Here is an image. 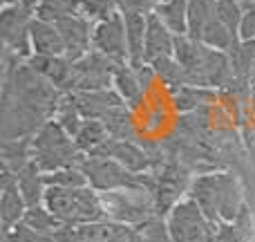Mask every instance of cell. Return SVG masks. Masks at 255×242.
<instances>
[{"instance_id": "d4e9b609", "label": "cell", "mask_w": 255, "mask_h": 242, "mask_svg": "<svg viewBox=\"0 0 255 242\" xmlns=\"http://www.w3.org/2000/svg\"><path fill=\"white\" fill-rule=\"evenodd\" d=\"M217 0H190L188 4V36L190 38H202V31L208 22L215 18Z\"/></svg>"}, {"instance_id": "5b68a950", "label": "cell", "mask_w": 255, "mask_h": 242, "mask_svg": "<svg viewBox=\"0 0 255 242\" xmlns=\"http://www.w3.org/2000/svg\"><path fill=\"white\" fill-rule=\"evenodd\" d=\"M108 220L126 227L148 225L157 216L154 195L148 189H121L112 193H101Z\"/></svg>"}, {"instance_id": "7c38bea8", "label": "cell", "mask_w": 255, "mask_h": 242, "mask_svg": "<svg viewBox=\"0 0 255 242\" xmlns=\"http://www.w3.org/2000/svg\"><path fill=\"white\" fill-rule=\"evenodd\" d=\"M31 52L38 56H65V45H63L61 31L54 22L34 18L29 27Z\"/></svg>"}, {"instance_id": "277c9868", "label": "cell", "mask_w": 255, "mask_h": 242, "mask_svg": "<svg viewBox=\"0 0 255 242\" xmlns=\"http://www.w3.org/2000/svg\"><path fill=\"white\" fill-rule=\"evenodd\" d=\"M83 173L88 175V182L99 193H112L121 189H148L154 191V180L150 175H136L128 171L119 162L110 157H99V155H85L79 164Z\"/></svg>"}, {"instance_id": "44dd1931", "label": "cell", "mask_w": 255, "mask_h": 242, "mask_svg": "<svg viewBox=\"0 0 255 242\" xmlns=\"http://www.w3.org/2000/svg\"><path fill=\"white\" fill-rule=\"evenodd\" d=\"M22 222H25L29 229H34L38 236H43V238H54V236L61 231V227L65 225V222L58 220L45 204L29 207L25 213V218H22Z\"/></svg>"}, {"instance_id": "d590c367", "label": "cell", "mask_w": 255, "mask_h": 242, "mask_svg": "<svg viewBox=\"0 0 255 242\" xmlns=\"http://www.w3.org/2000/svg\"><path fill=\"white\" fill-rule=\"evenodd\" d=\"M18 2H22V0H2V7H13Z\"/></svg>"}, {"instance_id": "1f68e13d", "label": "cell", "mask_w": 255, "mask_h": 242, "mask_svg": "<svg viewBox=\"0 0 255 242\" xmlns=\"http://www.w3.org/2000/svg\"><path fill=\"white\" fill-rule=\"evenodd\" d=\"M40 238L43 236H38L34 229H29L25 222H18L9 231H2V242H38Z\"/></svg>"}, {"instance_id": "f1b7e54d", "label": "cell", "mask_w": 255, "mask_h": 242, "mask_svg": "<svg viewBox=\"0 0 255 242\" xmlns=\"http://www.w3.org/2000/svg\"><path fill=\"white\" fill-rule=\"evenodd\" d=\"M211 97L208 88H199V85H179V88H172V103L179 112H190L204 101V99Z\"/></svg>"}, {"instance_id": "4dcf8cb0", "label": "cell", "mask_w": 255, "mask_h": 242, "mask_svg": "<svg viewBox=\"0 0 255 242\" xmlns=\"http://www.w3.org/2000/svg\"><path fill=\"white\" fill-rule=\"evenodd\" d=\"M121 7L124 0H81V16H85L90 22H99L121 11Z\"/></svg>"}, {"instance_id": "ffe728a7", "label": "cell", "mask_w": 255, "mask_h": 242, "mask_svg": "<svg viewBox=\"0 0 255 242\" xmlns=\"http://www.w3.org/2000/svg\"><path fill=\"white\" fill-rule=\"evenodd\" d=\"M108 139H110V132H108L106 123L101 119H85L81 130L76 132V137H74L76 146H79V150L83 155L97 153Z\"/></svg>"}, {"instance_id": "2e32d148", "label": "cell", "mask_w": 255, "mask_h": 242, "mask_svg": "<svg viewBox=\"0 0 255 242\" xmlns=\"http://www.w3.org/2000/svg\"><path fill=\"white\" fill-rule=\"evenodd\" d=\"M231 70L235 76V85H249L253 83L255 72V40L238 38V43L229 52Z\"/></svg>"}, {"instance_id": "4316f807", "label": "cell", "mask_w": 255, "mask_h": 242, "mask_svg": "<svg viewBox=\"0 0 255 242\" xmlns=\"http://www.w3.org/2000/svg\"><path fill=\"white\" fill-rule=\"evenodd\" d=\"M45 182H47V186H56V189H83V186H90L88 175L83 173L81 166H70L54 173H45Z\"/></svg>"}, {"instance_id": "7a4b0ae2", "label": "cell", "mask_w": 255, "mask_h": 242, "mask_svg": "<svg viewBox=\"0 0 255 242\" xmlns=\"http://www.w3.org/2000/svg\"><path fill=\"white\" fill-rule=\"evenodd\" d=\"M43 204L65 225H92V222L108 220L101 193L92 186H83V189L47 186Z\"/></svg>"}, {"instance_id": "8992f818", "label": "cell", "mask_w": 255, "mask_h": 242, "mask_svg": "<svg viewBox=\"0 0 255 242\" xmlns=\"http://www.w3.org/2000/svg\"><path fill=\"white\" fill-rule=\"evenodd\" d=\"M166 231L170 242H208L213 236L211 222L193 198H181L166 216Z\"/></svg>"}, {"instance_id": "30bf717a", "label": "cell", "mask_w": 255, "mask_h": 242, "mask_svg": "<svg viewBox=\"0 0 255 242\" xmlns=\"http://www.w3.org/2000/svg\"><path fill=\"white\" fill-rule=\"evenodd\" d=\"M92 155L115 159V162H119L121 166H126L128 171L136 173V175H143V173H148L150 168H152V157L130 139H115V137H110V139Z\"/></svg>"}, {"instance_id": "ba28073f", "label": "cell", "mask_w": 255, "mask_h": 242, "mask_svg": "<svg viewBox=\"0 0 255 242\" xmlns=\"http://www.w3.org/2000/svg\"><path fill=\"white\" fill-rule=\"evenodd\" d=\"M92 49L117 65L121 63H130V54H128V38H126V20L124 11H117L112 16L103 18V20L92 25Z\"/></svg>"}, {"instance_id": "4fadbf2b", "label": "cell", "mask_w": 255, "mask_h": 242, "mask_svg": "<svg viewBox=\"0 0 255 242\" xmlns=\"http://www.w3.org/2000/svg\"><path fill=\"white\" fill-rule=\"evenodd\" d=\"M175 54V34L161 22L157 13H148V31H145V63H152L161 56Z\"/></svg>"}, {"instance_id": "3957f363", "label": "cell", "mask_w": 255, "mask_h": 242, "mask_svg": "<svg viewBox=\"0 0 255 242\" xmlns=\"http://www.w3.org/2000/svg\"><path fill=\"white\" fill-rule=\"evenodd\" d=\"M85 155L79 150L74 137L67 135L56 119L47 121L31 137V159L43 173L79 166Z\"/></svg>"}, {"instance_id": "836d02e7", "label": "cell", "mask_w": 255, "mask_h": 242, "mask_svg": "<svg viewBox=\"0 0 255 242\" xmlns=\"http://www.w3.org/2000/svg\"><path fill=\"white\" fill-rule=\"evenodd\" d=\"M161 0H124V7L121 9H132V11H139V13H154L159 7Z\"/></svg>"}, {"instance_id": "52a82bcc", "label": "cell", "mask_w": 255, "mask_h": 242, "mask_svg": "<svg viewBox=\"0 0 255 242\" xmlns=\"http://www.w3.org/2000/svg\"><path fill=\"white\" fill-rule=\"evenodd\" d=\"M117 63L99 52H90L81 61H74L72 67V79L67 85V92H97L108 90L115 79Z\"/></svg>"}, {"instance_id": "cb8c5ba5", "label": "cell", "mask_w": 255, "mask_h": 242, "mask_svg": "<svg viewBox=\"0 0 255 242\" xmlns=\"http://www.w3.org/2000/svg\"><path fill=\"white\" fill-rule=\"evenodd\" d=\"M240 36L235 34V31H231L229 27L224 25V22H220L217 18H213L211 22H208L206 27H204L202 31V43L206 45V47L211 49H220V52H231V47H233L235 43H238Z\"/></svg>"}, {"instance_id": "e0dca14e", "label": "cell", "mask_w": 255, "mask_h": 242, "mask_svg": "<svg viewBox=\"0 0 255 242\" xmlns=\"http://www.w3.org/2000/svg\"><path fill=\"white\" fill-rule=\"evenodd\" d=\"M16 184L20 189L22 198H25L27 207H36V204L45 202V193H47V182H45V173L29 162L22 171L16 173Z\"/></svg>"}, {"instance_id": "8fae6325", "label": "cell", "mask_w": 255, "mask_h": 242, "mask_svg": "<svg viewBox=\"0 0 255 242\" xmlns=\"http://www.w3.org/2000/svg\"><path fill=\"white\" fill-rule=\"evenodd\" d=\"M27 209L29 207H27L25 198L16 184V175L2 166V184H0V225H2V231H9L18 222H22Z\"/></svg>"}, {"instance_id": "603a6c76", "label": "cell", "mask_w": 255, "mask_h": 242, "mask_svg": "<svg viewBox=\"0 0 255 242\" xmlns=\"http://www.w3.org/2000/svg\"><path fill=\"white\" fill-rule=\"evenodd\" d=\"M76 13H81V0H38L36 4V18L54 25Z\"/></svg>"}, {"instance_id": "83f0119b", "label": "cell", "mask_w": 255, "mask_h": 242, "mask_svg": "<svg viewBox=\"0 0 255 242\" xmlns=\"http://www.w3.org/2000/svg\"><path fill=\"white\" fill-rule=\"evenodd\" d=\"M101 121L106 123L110 137H115V139H130L132 137V115L126 108V103L112 108Z\"/></svg>"}, {"instance_id": "8d00e7d4", "label": "cell", "mask_w": 255, "mask_h": 242, "mask_svg": "<svg viewBox=\"0 0 255 242\" xmlns=\"http://www.w3.org/2000/svg\"><path fill=\"white\" fill-rule=\"evenodd\" d=\"M244 4H255V0H244Z\"/></svg>"}, {"instance_id": "d6986e66", "label": "cell", "mask_w": 255, "mask_h": 242, "mask_svg": "<svg viewBox=\"0 0 255 242\" xmlns=\"http://www.w3.org/2000/svg\"><path fill=\"white\" fill-rule=\"evenodd\" d=\"M188 4L190 0H161L154 13L175 36H186L188 34Z\"/></svg>"}, {"instance_id": "9c48e42d", "label": "cell", "mask_w": 255, "mask_h": 242, "mask_svg": "<svg viewBox=\"0 0 255 242\" xmlns=\"http://www.w3.org/2000/svg\"><path fill=\"white\" fill-rule=\"evenodd\" d=\"M92 25L85 16L76 13L72 18L58 22V31H61L63 45H65V56L70 61H81L92 52Z\"/></svg>"}, {"instance_id": "74e56055", "label": "cell", "mask_w": 255, "mask_h": 242, "mask_svg": "<svg viewBox=\"0 0 255 242\" xmlns=\"http://www.w3.org/2000/svg\"><path fill=\"white\" fill-rule=\"evenodd\" d=\"M253 83H255V72H253Z\"/></svg>"}, {"instance_id": "f35d334b", "label": "cell", "mask_w": 255, "mask_h": 242, "mask_svg": "<svg viewBox=\"0 0 255 242\" xmlns=\"http://www.w3.org/2000/svg\"><path fill=\"white\" fill-rule=\"evenodd\" d=\"M242 2H244V0H242Z\"/></svg>"}, {"instance_id": "484cf974", "label": "cell", "mask_w": 255, "mask_h": 242, "mask_svg": "<svg viewBox=\"0 0 255 242\" xmlns=\"http://www.w3.org/2000/svg\"><path fill=\"white\" fill-rule=\"evenodd\" d=\"M150 65H152L157 79L161 83H166L170 90L179 88V85H188V74H186V70L179 65V61L175 56H161L157 61H152Z\"/></svg>"}, {"instance_id": "5bb4252c", "label": "cell", "mask_w": 255, "mask_h": 242, "mask_svg": "<svg viewBox=\"0 0 255 242\" xmlns=\"http://www.w3.org/2000/svg\"><path fill=\"white\" fill-rule=\"evenodd\" d=\"M126 20V38H128V54L130 65H143L145 63V31H148V16L132 9H121Z\"/></svg>"}, {"instance_id": "7402d4cb", "label": "cell", "mask_w": 255, "mask_h": 242, "mask_svg": "<svg viewBox=\"0 0 255 242\" xmlns=\"http://www.w3.org/2000/svg\"><path fill=\"white\" fill-rule=\"evenodd\" d=\"M29 162H34L31 159V137L2 141V166L9 168L13 175L22 171Z\"/></svg>"}, {"instance_id": "9a60e30c", "label": "cell", "mask_w": 255, "mask_h": 242, "mask_svg": "<svg viewBox=\"0 0 255 242\" xmlns=\"http://www.w3.org/2000/svg\"><path fill=\"white\" fill-rule=\"evenodd\" d=\"M27 63H29L38 74H43L49 83L56 85L61 92H67L74 61H70L67 56H38V54H31Z\"/></svg>"}, {"instance_id": "d6a6232c", "label": "cell", "mask_w": 255, "mask_h": 242, "mask_svg": "<svg viewBox=\"0 0 255 242\" xmlns=\"http://www.w3.org/2000/svg\"><path fill=\"white\" fill-rule=\"evenodd\" d=\"M240 38L255 40V4H244V18L240 25Z\"/></svg>"}, {"instance_id": "6da1fadb", "label": "cell", "mask_w": 255, "mask_h": 242, "mask_svg": "<svg viewBox=\"0 0 255 242\" xmlns=\"http://www.w3.org/2000/svg\"><path fill=\"white\" fill-rule=\"evenodd\" d=\"M188 195L199 204L211 227L229 225L247 211L242 186L231 173H211L197 177Z\"/></svg>"}, {"instance_id": "f546056e", "label": "cell", "mask_w": 255, "mask_h": 242, "mask_svg": "<svg viewBox=\"0 0 255 242\" xmlns=\"http://www.w3.org/2000/svg\"><path fill=\"white\" fill-rule=\"evenodd\" d=\"M215 18L240 36V25H242L244 18V2L242 0H217Z\"/></svg>"}, {"instance_id": "ac0fdd59", "label": "cell", "mask_w": 255, "mask_h": 242, "mask_svg": "<svg viewBox=\"0 0 255 242\" xmlns=\"http://www.w3.org/2000/svg\"><path fill=\"white\" fill-rule=\"evenodd\" d=\"M112 85H115V90L119 92V97L126 101V106H136L145 92L141 81H139V76H136V70L130 65V63H121V65L115 67Z\"/></svg>"}, {"instance_id": "e575fe53", "label": "cell", "mask_w": 255, "mask_h": 242, "mask_svg": "<svg viewBox=\"0 0 255 242\" xmlns=\"http://www.w3.org/2000/svg\"><path fill=\"white\" fill-rule=\"evenodd\" d=\"M143 242H170V240H168V231H166V227H163L161 231H145Z\"/></svg>"}]
</instances>
